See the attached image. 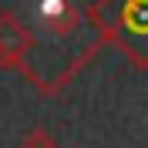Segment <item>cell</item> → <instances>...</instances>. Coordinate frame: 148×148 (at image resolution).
I'll use <instances>...</instances> for the list:
<instances>
[{"mask_svg":"<svg viewBox=\"0 0 148 148\" xmlns=\"http://www.w3.org/2000/svg\"><path fill=\"white\" fill-rule=\"evenodd\" d=\"M108 0H0V10L20 20L30 47L20 74L40 94H61L101 54Z\"/></svg>","mask_w":148,"mask_h":148,"instance_id":"1","label":"cell"},{"mask_svg":"<svg viewBox=\"0 0 148 148\" xmlns=\"http://www.w3.org/2000/svg\"><path fill=\"white\" fill-rule=\"evenodd\" d=\"M104 30L131 61V67L148 71V0H108L104 3Z\"/></svg>","mask_w":148,"mask_h":148,"instance_id":"2","label":"cell"},{"mask_svg":"<svg viewBox=\"0 0 148 148\" xmlns=\"http://www.w3.org/2000/svg\"><path fill=\"white\" fill-rule=\"evenodd\" d=\"M30 37L20 27L17 17H10L7 10H0V67L3 71H20L24 57H27Z\"/></svg>","mask_w":148,"mask_h":148,"instance_id":"3","label":"cell"},{"mask_svg":"<svg viewBox=\"0 0 148 148\" xmlns=\"http://www.w3.org/2000/svg\"><path fill=\"white\" fill-rule=\"evenodd\" d=\"M20 148H57V135L44 125H34L20 135Z\"/></svg>","mask_w":148,"mask_h":148,"instance_id":"4","label":"cell"}]
</instances>
